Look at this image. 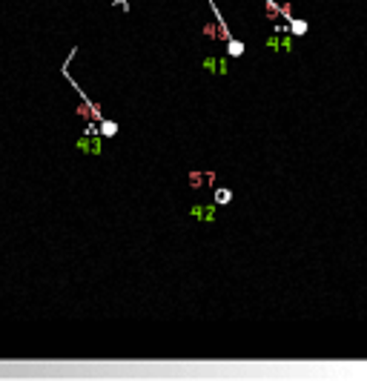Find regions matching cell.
I'll return each mask as SVG.
<instances>
[{
    "label": "cell",
    "instance_id": "cell-1",
    "mask_svg": "<svg viewBox=\"0 0 367 381\" xmlns=\"http://www.w3.org/2000/svg\"><path fill=\"white\" fill-rule=\"evenodd\" d=\"M267 49L270 52H293V35H287V29H278L275 35L267 37Z\"/></svg>",
    "mask_w": 367,
    "mask_h": 381
},
{
    "label": "cell",
    "instance_id": "cell-2",
    "mask_svg": "<svg viewBox=\"0 0 367 381\" xmlns=\"http://www.w3.org/2000/svg\"><path fill=\"white\" fill-rule=\"evenodd\" d=\"M78 152H83V155H101L103 152V138L101 135H86V138H78Z\"/></svg>",
    "mask_w": 367,
    "mask_h": 381
},
{
    "label": "cell",
    "instance_id": "cell-3",
    "mask_svg": "<svg viewBox=\"0 0 367 381\" xmlns=\"http://www.w3.org/2000/svg\"><path fill=\"white\" fill-rule=\"evenodd\" d=\"M189 215L195 221H201V224H212L218 218V204H206V207H192L189 209Z\"/></svg>",
    "mask_w": 367,
    "mask_h": 381
},
{
    "label": "cell",
    "instance_id": "cell-4",
    "mask_svg": "<svg viewBox=\"0 0 367 381\" xmlns=\"http://www.w3.org/2000/svg\"><path fill=\"white\" fill-rule=\"evenodd\" d=\"M204 69H206V72H212V75H227L229 66H227V60H224V58H215V55H209V58H204Z\"/></svg>",
    "mask_w": 367,
    "mask_h": 381
},
{
    "label": "cell",
    "instance_id": "cell-5",
    "mask_svg": "<svg viewBox=\"0 0 367 381\" xmlns=\"http://www.w3.org/2000/svg\"><path fill=\"white\" fill-rule=\"evenodd\" d=\"M98 135H101V138H115V135H118V124L101 118V121H98Z\"/></svg>",
    "mask_w": 367,
    "mask_h": 381
},
{
    "label": "cell",
    "instance_id": "cell-6",
    "mask_svg": "<svg viewBox=\"0 0 367 381\" xmlns=\"http://www.w3.org/2000/svg\"><path fill=\"white\" fill-rule=\"evenodd\" d=\"M287 29H290V35L293 37H301V35H307V20H298V17H290L287 20Z\"/></svg>",
    "mask_w": 367,
    "mask_h": 381
},
{
    "label": "cell",
    "instance_id": "cell-7",
    "mask_svg": "<svg viewBox=\"0 0 367 381\" xmlns=\"http://www.w3.org/2000/svg\"><path fill=\"white\" fill-rule=\"evenodd\" d=\"M215 175L212 172H189V184L192 186H204V184H212Z\"/></svg>",
    "mask_w": 367,
    "mask_h": 381
},
{
    "label": "cell",
    "instance_id": "cell-8",
    "mask_svg": "<svg viewBox=\"0 0 367 381\" xmlns=\"http://www.w3.org/2000/svg\"><path fill=\"white\" fill-rule=\"evenodd\" d=\"M229 201H232V189L218 186V189H215V204H218V207H224V204H229Z\"/></svg>",
    "mask_w": 367,
    "mask_h": 381
},
{
    "label": "cell",
    "instance_id": "cell-9",
    "mask_svg": "<svg viewBox=\"0 0 367 381\" xmlns=\"http://www.w3.org/2000/svg\"><path fill=\"white\" fill-rule=\"evenodd\" d=\"M227 49H229V55H232V58H241V55H244V43H238V40H229Z\"/></svg>",
    "mask_w": 367,
    "mask_h": 381
},
{
    "label": "cell",
    "instance_id": "cell-10",
    "mask_svg": "<svg viewBox=\"0 0 367 381\" xmlns=\"http://www.w3.org/2000/svg\"><path fill=\"white\" fill-rule=\"evenodd\" d=\"M204 35H206V37H212V40H215V37H218L215 26H212V23H209V26H204Z\"/></svg>",
    "mask_w": 367,
    "mask_h": 381
}]
</instances>
